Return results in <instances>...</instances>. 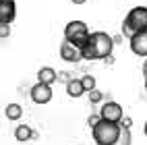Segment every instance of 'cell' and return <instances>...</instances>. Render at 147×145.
<instances>
[{
    "label": "cell",
    "instance_id": "cell-17",
    "mask_svg": "<svg viewBox=\"0 0 147 145\" xmlns=\"http://www.w3.org/2000/svg\"><path fill=\"white\" fill-rule=\"evenodd\" d=\"M8 33H11V27H8L6 23H0V37H2V40H6Z\"/></svg>",
    "mask_w": 147,
    "mask_h": 145
},
{
    "label": "cell",
    "instance_id": "cell-11",
    "mask_svg": "<svg viewBox=\"0 0 147 145\" xmlns=\"http://www.w3.org/2000/svg\"><path fill=\"white\" fill-rule=\"evenodd\" d=\"M66 93L71 95V98H81V95H85L87 91H85L81 79H71L66 83Z\"/></svg>",
    "mask_w": 147,
    "mask_h": 145
},
{
    "label": "cell",
    "instance_id": "cell-16",
    "mask_svg": "<svg viewBox=\"0 0 147 145\" xmlns=\"http://www.w3.org/2000/svg\"><path fill=\"white\" fill-rule=\"evenodd\" d=\"M87 95H89V102H91V104H100V102L104 100V93H102L100 89H93V91H89Z\"/></svg>",
    "mask_w": 147,
    "mask_h": 145
},
{
    "label": "cell",
    "instance_id": "cell-22",
    "mask_svg": "<svg viewBox=\"0 0 147 145\" xmlns=\"http://www.w3.org/2000/svg\"><path fill=\"white\" fill-rule=\"evenodd\" d=\"M143 133H145V137H147V122H145V127H143Z\"/></svg>",
    "mask_w": 147,
    "mask_h": 145
},
{
    "label": "cell",
    "instance_id": "cell-5",
    "mask_svg": "<svg viewBox=\"0 0 147 145\" xmlns=\"http://www.w3.org/2000/svg\"><path fill=\"white\" fill-rule=\"evenodd\" d=\"M100 116H102V120H108V122H122L124 118V114H122V106L118 102H112V100H108L104 106H102V110H100Z\"/></svg>",
    "mask_w": 147,
    "mask_h": 145
},
{
    "label": "cell",
    "instance_id": "cell-8",
    "mask_svg": "<svg viewBox=\"0 0 147 145\" xmlns=\"http://www.w3.org/2000/svg\"><path fill=\"white\" fill-rule=\"evenodd\" d=\"M131 50L137 56H147V31H139L137 35L131 37Z\"/></svg>",
    "mask_w": 147,
    "mask_h": 145
},
{
    "label": "cell",
    "instance_id": "cell-21",
    "mask_svg": "<svg viewBox=\"0 0 147 145\" xmlns=\"http://www.w3.org/2000/svg\"><path fill=\"white\" fill-rule=\"evenodd\" d=\"M73 2H75V4H83V2H85V0H73Z\"/></svg>",
    "mask_w": 147,
    "mask_h": 145
},
{
    "label": "cell",
    "instance_id": "cell-14",
    "mask_svg": "<svg viewBox=\"0 0 147 145\" xmlns=\"http://www.w3.org/2000/svg\"><path fill=\"white\" fill-rule=\"evenodd\" d=\"M81 81H83V87H85V91H87V93L95 89V77H91V75H85Z\"/></svg>",
    "mask_w": 147,
    "mask_h": 145
},
{
    "label": "cell",
    "instance_id": "cell-10",
    "mask_svg": "<svg viewBox=\"0 0 147 145\" xmlns=\"http://www.w3.org/2000/svg\"><path fill=\"white\" fill-rule=\"evenodd\" d=\"M54 81H58V73L52 69V66H42V69L37 71V83L52 85Z\"/></svg>",
    "mask_w": 147,
    "mask_h": 145
},
{
    "label": "cell",
    "instance_id": "cell-23",
    "mask_svg": "<svg viewBox=\"0 0 147 145\" xmlns=\"http://www.w3.org/2000/svg\"><path fill=\"white\" fill-rule=\"evenodd\" d=\"M145 89H147V79H145Z\"/></svg>",
    "mask_w": 147,
    "mask_h": 145
},
{
    "label": "cell",
    "instance_id": "cell-15",
    "mask_svg": "<svg viewBox=\"0 0 147 145\" xmlns=\"http://www.w3.org/2000/svg\"><path fill=\"white\" fill-rule=\"evenodd\" d=\"M131 129H122V135H120V139L116 145H131Z\"/></svg>",
    "mask_w": 147,
    "mask_h": 145
},
{
    "label": "cell",
    "instance_id": "cell-7",
    "mask_svg": "<svg viewBox=\"0 0 147 145\" xmlns=\"http://www.w3.org/2000/svg\"><path fill=\"white\" fill-rule=\"evenodd\" d=\"M31 100L35 104H48L52 100V89H50V85H44V83H35L31 87Z\"/></svg>",
    "mask_w": 147,
    "mask_h": 145
},
{
    "label": "cell",
    "instance_id": "cell-19",
    "mask_svg": "<svg viewBox=\"0 0 147 145\" xmlns=\"http://www.w3.org/2000/svg\"><path fill=\"white\" fill-rule=\"evenodd\" d=\"M71 79H73V77L68 75V73H58V81H66V83H68Z\"/></svg>",
    "mask_w": 147,
    "mask_h": 145
},
{
    "label": "cell",
    "instance_id": "cell-4",
    "mask_svg": "<svg viewBox=\"0 0 147 145\" xmlns=\"http://www.w3.org/2000/svg\"><path fill=\"white\" fill-rule=\"evenodd\" d=\"M89 29H87V23L83 21H71V23H66L64 27V40L66 42H71L73 46L77 48H85V44L89 42Z\"/></svg>",
    "mask_w": 147,
    "mask_h": 145
},
{
    "label": "cell",
    "instance_id": "cell-1",
    "mask_svg": "<svg viewBox=\"0 0 147 145\" xmlns=\"http://www.w3.org/2000/svg\"><path fill=\"white\" fill-rule=\"evenodd\" d=\"M114 48V37L104 31H93L89 35V42L83 48L85 60H108Z\"/></svg>",
    "mask_w": 147,
    "mask_h": 145
},
{
    "label": "cell",
    "instance_id": "cell-20",
    "mask_svg": "<svg viewBox=\"0 0 147 145\" xmlns=\"http://www.w3.org/2000/svg\"><path fill=\"white\" fill-rule=\"evenodd\" d=\"M143 75H145V79H147V60H145V64H143Z\"/></svg>",
    "mask_w": 147,
    "mask_h": 145
},
{
    "label": "cell",
    "instance_id": "cell-12",
    "mask_svg": "<svg viewBox=\"0 0 147 145\" xmlns=\"http://www.w3.org/2000/svg\"><path fill=\"white\" fill-rule=\"evenodd\" d=\"M4 116L8 120H19L23 116V108L19 104H8L6 108H4Z\"/></svg>",
    "mask_w": 147,
    "mask_h": 145
},
{
    "label": "cell",
    "instance_id": "cell-2",
    "mask_svg": "<svg viewBox=\"0 0 147 145\" xmlns=\"http://www.w3.org/2000/svg\"><path fill=\"white\" fill-rule=\"evenodd\" d=\"M139 31H147V6H133L124 17L122 33L131 40Z\"/></svg>",
    "mask_w": 147,
    "mask_h": 145
},
{
    "label": "cell",
    "instance_id": "cell-13",
    "mask_svg": "<svg viewBox=\"0 0 147 145\" xmlns=\"http://www.w3.org/2000/svg\"><path fill=\"white\" fill-rule=\"evenodd\" d=\"M31 137H33V131H31V127H27V124H19L15 129V139L17 141H29Z\"/></svg>",
    "mask_w": 147,
    "mask_h": 145
},
{
    "label": "cell",
    "instance_id": "cell-6",
    "mask_svg": "<svg viewBox=\"0 0 147 145\" xmlns=\"http://www.w3.org/2000/svg\"><path fill=\"white\" fill-rule=\"evenodd\" d=\"M60 58H62V60H66V62H79L81 58H83V50L64 40V42L60 44Z\"/></svg>",
    "mask_w": 147,
    "mask_h": 145
},
{
    "label": "cell",
    "instance_id": "cell-9",
    "mask_svg": "<svg viewBox=\"0 0 147 145\" xmlns=\"http://www.w3.org/2000/svg\"><path fill=\"white\" fill-rule=\"evenodd\" d=\"M17 15L15 0H0V23H11Z\"/></svg>",
    "mask_w": 147,
    "mask_h": 145
},
{
    "label": "cell",
    "instance_id": "cell-3",
    "mask_svg": "<svg viewBox=\"0 0 147 145\" xmlns=\"http://www.w3.org/2000/svg\"><path fill=\"white\" fill-rule=\"evenodd\" d=\"M93 133V141L97 145H116L122 135V127L118 122H108V120H102L97 127L91 129Z\"/></svg>",
    "mask_w": 147,
    "mask_h": 145
},
{
    "label": "cell",
    "instance_id": "cell-18",
    "mask_svg": "<svg viewBox=\"0 0 147 145\" xmlns=\"http://www.w3.org/2000/svg\"><path fill=\"white\" fill-rule=\"evenodd\" d=\"M120 127H122V129H131V127H133L131 116H124V118H122V122H120Z\"/></svg>",
    "mask_w": 147,
    "mask_h": 145
}]
</instances>
